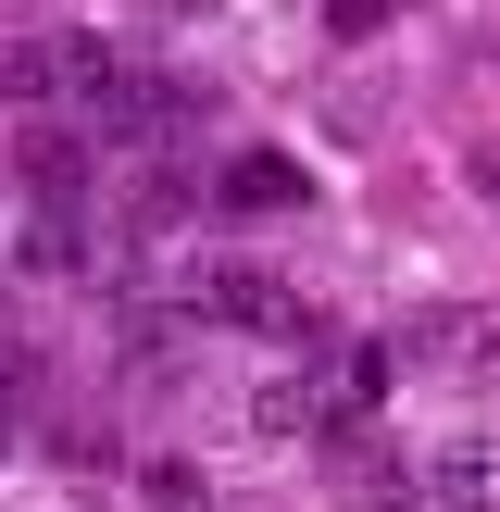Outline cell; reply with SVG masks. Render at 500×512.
Segmentation results:
<instances>
[{"mask_svg": "<svg viewBox=\"0 0 500 512\" xmlns=\"http://www.w3.org/2000/svg\"><path fill=\"white\" fill-rule=\"evenodd\" d=\"M200 313H213V325H250V338H313V300L275 288L263 263H213V275L188 288V325H200Z\"/></svg>", "mask_w": 500, "mask_h": 512, "instance_id": "obj_1", "label": "cell"}, {"mask_svg": "<svg viewBox=\"0 0 500 512\" xmlns=\"http://www.w3.org/2000/svg\"><path fill=\"white\" fill-rule=\"evenodd\" d=\"M388 350H413V363H438V375H463V388H488V375H500V313H488V300H438V313H413Z\"/></svg>", "mask_w": 500, "mask_h": 512, "instance_id": "obj_2", "label": "cell"}, {"mask_svg": "<svg viewBox=\"0 0 500 512\" xmlns=\"http://www.w3.org/2000/svg\"><path fill=\"white\" fill-rule=\"evenodd\" d=\"M413 475H425V512H500V438H488V425L438 438Z\"/></svg>", "mask_w": 500, "mask_h": 512, "instance_id": "obj_3", "label": "cell"}, {"mask_svg": "<svg viewBox=\"0 0 500 512\" xmlns=\"http://www.w3.org/2000/svg\"><path fill=\"white\" fill-rule=\"evenodd\" d=\"M338 500L350 512H425V475L400 450H375V438H338Z\"/></svg>", "mask_w": 500, "mask_h": 512, "instance_id": "obj_4", "label": "cell"}, {"mask_svg": "<svg viewBox=\"0 0 500 512\" xmlns=\"http://www.w3.org/2000/svg\"><path fill=\"white\" fill-rule=\"evenodd\" d=\"M250 438H263V450H313V438H325L313 375H263V388H250Z\"/></svg>", "mask_w": 500, "mask_h": 512, "instance_id": "obj_5", "label": "cell"}, {"mask_svg": "<svg viewBox=\"0 0 500 512\" xmlns=\"http://www.w3.org/2000/svg\"><path fill=\"white\" fill-rule=\"evenodd\" d=\"M0 100H25V113L38 100H75V38H13L0 50Z\"/></svg>", "mask_w": 500, "mask_h": 512, "instance_id": "obj_6", "label": "cell"}, {"mask_svg": "<svg viewBox=\"0 0 500 512\" xmlns=\"http://www.w3.org/2000/svg\"><path fill=\"white\" fill-rule=\"evenodd\" d=\"M25 188H38V213H75L88 200V150L63 125H25Z\"/></svg>", "mask_w": 500, "mask_h": 512, "instance_id": "obj_7", "label": "cell"}, {"mask_svg": "<svg viewBox=\"0 0 500 512\" xmlns=\"http://www.w3.org/2000/svg\"><path fill=\"white\" fill-rule=\"evenodd\" d=\"M13 263H25V275H88V213H38Z\"/></svg>", "mask_w": 500, "mask_h": 512, "instance_id": "obj_8", "label": "cell"}, {"mask_svg": "<svg viewBox=\"0 0 500 512\" xmlns=\"http://www.w3.org/2000/svg\"><path fill=\"white\" fill-rule=\"evenodd\" d=\"M275 200H300L288 163H225V213H275Z\"/></svg>", "mask_w": 500, "mask_h": 512, "instance_id": "obj_9", "label": "cell"}, {"mask_svg": "<svg viewBox=\"0 0 500 512\" xmlns=\"http://www.w3.org/2000/svg\"><path fill=\"white\" fill-rule=\"evenodd\" d=\"M138 488H150V512H200V500H213V488H200V463H150Z\"/></svg>", "mask_w": 500, "mask_h": 512, "instance_id": "obj_10", "label": "cell"}, {"mask_svg": "<svg viewBox=\"0 0 500 512\" xmlns=\"http://www.w3.org/2000/svg\"><path fill=\"white\" fill-rule=\"evenodd\" d=\"M0 450H13V363H0Z\"/></svg>", "mask_w": 500, "mask_h": 512, "instance_id": "obj_11", "label": "cell"}]
</instances>
